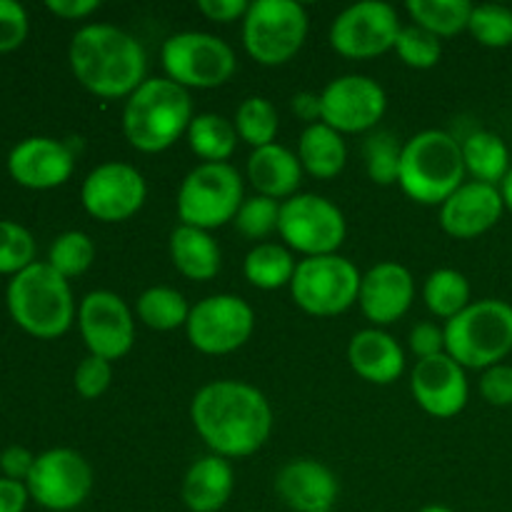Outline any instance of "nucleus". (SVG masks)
<instances>
[{"mask_svg": "<svg viewBox=\"0 0 512 512\" xmlns=\"http://www.w3.org/2000/svg\"><path fill=\"white\" fill-rule=\"evenodd\" d=\"M278 233L285 245L305 258L335 255L348 235L343 210L323 195L298 193L280 203Z\"/></svg>", "mask_w": 512, "mask_h": 512, "instance_id": "obj_11", "label": "nucleus"}, {"mask_svg": "<svg viewBox=\"0 0 512 512\" xmlns=\"http://www.w3.org/2000/svg\"><path fill=\"white\" fill-rule=\"evenodd\" d=\"M188 145L205 163H228L238 145V130L223 115L200 113L188 128Z\"/></svg>", "mask_w": 512, "mask_h": 512, "instance_id": "obj_30", "label": "nucleus"}, {"mask_svg": "<svg viewBox=\"0 0 512 512\" xmlns=\"http://www.w3.org/2000/svg\"><path fill=\"white\" fill-rule=\"evenodd\" d=\"M415 300V280L398 263H378L363 275L358 303L375 325H390L403 318Z\"/></svg>", "mask_w": 512, "mask_h": 512, "instance_id": "obj_21", "label": "nucleus"}, {"mask_svg": "<svg viewBox=\"0 0 512 512\" xmlns=\"http://www.w3.org/2000/svg\"><path fill=\"white\" fill-rule=\"evenodd\" d=\"M190 420L213 455L248 458L268 443L273 410L258 388L240 380L203 385L190 403Z\"/></svg>", "mask_w": 512, "mask_h": 512, "instance_id": "obj_1", "label": "nucleus"}, {"mask_svg": "<svg viewBox=\"0 0 512 512\" xmlns=\"http://www.w3.org/2000/svg\"><path fill=\"white\" fill-rule=\"evenodd\" d=\"M235 488L233 468L220 455L195 460L183 478V503L190 512H218L225 508Z\"/></svg>", "mask_w": 512, "mask_h": 512, "instance_id": "obj_25", "label": "nucleus"}, {"mask_svg": "<svg viewBox=\"0 0 512 512\" xmlns=\"http://www.w3.org/2000/svg\"><path fill=\"white\" fill-rule=\"evenodd\" d=\"M280 500L295 512H330L338 500V478L333 470L310 458L290 460L275 478Z\"/></svg>", "mask_w": 512, "mask_h": 512, "instance_id": "obj_22", "label": "nucleus"}, {"mask_svg": "<svg viewBox=\"0 0 512 512\" xmlns=\"http://www.w3.org/2000/svg\"><path fill=\"white\" fill-rule=\"evenodd\" d=\"M293 113L308 125L323 123V113H320V95L315 93H298L293 95Z\"/></svg>", "mask_w": 512, "mask_h": 512, "instance_id": "obj_49", "label": "nucleus"}, {"mask_svg": "<svg viewBox=\"0 0 512 512\" xmlns=\"http://www.w3.org/2000/svg\"><path fill=\"white\" fill-rule=\"evenodd\" d=\"M35 465V458L30 450L20 448V445H13V448L3 450V455H0V468H3L5 478L10 480H28L30 470H33Z\"/></svg>", "mask_w": 512, "mask_h": 512, "instance_id": "obj_46", "label": "nucleus"}, {"mask_svg": "<svg viewBox=\"0 0 512 512\" xmlns=\"http://www.w3.org/2000/svg\"><path fill=\"white\" fill-rule=\"evenodd\" d=\"M403 30L398 10L380 0H365L345 8L330 28V45L353 60L378 58L395 48Z\"/></svg>", "mask_w": 512, "mask_h": 512, "instance_id": "obj_13", "label": "nucleus"}, {"mask_svg": "<svg viewBox=\"0 0 512 512\" xmlns=\"http://www.w3.org/2000/svg\"><path fill=\"white\" fill-rule=\"evenodd\" d=\"M235 130L238 138L253 145V150L273 145L275 135H278V110L270 100L253 95V98L243 100L235 113Z\"/></svg>", "mask_w": 512, "mask_h": 512, "instance_id": "obj_34", "label": "nucleus"}, {"mask_svg": "<svg viewBox=\"0 0 512 512\" xmlns=\"http://www.w3.org/2000/svg\"><path fill=\"white\" fill-rule=\"evenodd\" d=\"M363 275L343 255H320L298 263L290 293L300 310L315 318H333L358 303Z\"/></svg>", "mask_w": 512, "mask_h": 512, "instance_id": "obj_10", "label": "nucleus"}, {"mask_svg": "<svg viewBox=\"0 0 512 512\" xmlns=\"http://www.w3.org/2000/svg\"><path fill=\"white\" fill-rule=\"evenodd\" d=\"M423 300L435 318H443L448 323V320H453L455 315H460L470 305L468 278L453 268L435 270L425 280Z\"/></svg>", "mask_w": 512, "mask_h": 512, "instance_id": "obj_32", "label": "nucleus"}, {"mask_svg": "<svg viewBox=\"0 0 512 512\" xmlns=\"http://www.w3.org/2000/svg\"><path fill=\"white\" fill-rule=\"evenodd\" d=\"M255 328V313L238 295H210L190 308V345L205 355H228L243 348Z\"/></svg>", "mask_w": 512, "mask_h": 512, "instance_id": "obj_12", "label": "nucleus"}, {"mask_svg": "<svg viewBox=\"0 0 512 512\" xmlns=\"http://www.w3.org/2000/svg\"><path fill=\"white\" fill-rule=\"evenodd\" d=\"M5 298L15 323L35 338H60L73 325L75 303L68 280L48 263H33L13 275Z\"/></svg>", "mask_w": 512, "mask_h": 512, "instance_id": "obj_5", "label": "nucleus"}, {"mask_svg": "<svg viewBox=\"0 0 512 512\" xmlns=\"http://www.w3.org/2000/svg\"><path fill=\"white\" fill-rule=\"evenodd\" d=\"M465 173L473 175L475 183L495 185L498 188L510 173V153L503 138L490 130H478L463 140Z\"/></svg>", "mask_w": 512, "mask_h": 512, "instance_id": "obj_28", "label": "nucleus"}, {"mask_svg": "<svg viewBox=\"0 0 512 512\" xmlns=\"http://www.w3.org/2000/svg\"><path fill=\"white\" fill-rule=\"evenodd\" d=\"M35 240L23 225L0 220V273L18 275L35 263Z\"/></svg>", "mask_w": 512, "mask_h": 512, "instance_id": "obj_40", "label": "nucleus"}, {"mask_svg": "<svg viewBox=\"0 0 512 512\" xmlns=\"http://www.w3.org/2000/svg\"><path fill=\"white\" fill-rule=\"evenodd\" d=\"M388 108L385 90L368 75H340L320 93L323 123L343 133H365L375 128Z\"/></svg>", "mask_w": 512, "mask_h": 512, "instance_id": "obj_15", "label": "nucleus"}, {"mask_svg": "<svg viewBox=\"0 0 512 512\" xmlns=\"http://www.w3.org/2000/svg\"><path fill=\"white\" fill-rule=\"evenodd\" d=\"M25 485L30 498L38 505L55 512H68L88 500L93 490V468L75 450L53 448L35 458Z\"/></svg>", "mask_w": 512, "mask_h": 512, "instance_id": "obj_14", "label": "nucleus"}, {"mask_svg": "<svg viewBox=\"0 0 512 512\" xmlns=\"http://www.w3.org/2000/svg\"><path fill=\"white\" fill-rule=\"evenodd\" d=\"M75 155L65 143L55 138L20 140L8 155V170L20 185L33 190L58 188L73 175Z\"/></svg>", "mask_w": 512, "mask_h": 512, "instance_id": "obj_19", "label": "nucleus"}, {"mask_svg": "<svg viewBox=\"0 0 512 512\" xmlns=\"http://www.w3.org/2000/svg\"><path fill=\"white\" fill-rule=\"evenodd\" d=\"M28 498V485L20 480L0 478V512H23Z\"/></svg>", "mask_w": 512, "mask_h": 512, "instance_id": "obj_47", "label": "nucleus"}, {"mask_svg": "<svg viewBox=\"0 0 512 512\" xmlns=\"http://www.w3.org/2000/svg\"><path fill=\"white\" fill-rule=\"evenodd\" d=\"M400 60L410 68L428 70L435 68L440 63V55H443V45H440L438 35L428 33L420 25H405L398 35V43H395Z\"/></svg>", "mask_w": 512, "mask_h": 512, "instance_id": "obj_39", "label": "nucleus"}, {"mask_svg": "<svg viewBox=\"0 0 512 512\" xmlns=\"http://www.w3.org/2000/svg\"><path fill=\"white\" fill-rule=\"evenodd\" d=\"M298 160L313 178H338L348 163V148H345L343 135L325 123L308 125L298 140Z\"/></svg>", "mask_w": 512, "mask_h": 512, "instance_id": "obj_27", "label": "nucleus"}, {"mask_svg": "<svg viewBox=\"0 0 512 512\" xmlns=\"http://www.w3.org/2000/svg\"><path fill=\"white\" fill-rule=\"evenodd\" d=\"M170 258L188 280H213L220 273V248L208 230L178 225L170 233Z\"/></svg>", "mask_w": 512, "mask_h": 512, "instance_id": "obj_26", "label": "nucleus"}, {"mask_svg": "<svg viewBox=\"0 0 512 512\" xmlns=\"http://www.w3.org/2000/svg\"><path fill=\"white\" fill-rule=\"evenodd\" d=\"M138 318L140 323L148 325L150 330H158V333L183 328L190 318L188 300L173 288H163V285L148 288L138 298Z\"/></svg>", "mask_w": 512, "mask_h": 512, "instance_id": "obj_33", "label": "nucleus"}, {"mask_svg": "<svg viewBox=\"0 0 512 512\" xmlns=\"http://www.w3.org/2000/svg\"><path fill=\"white\" fill-rule=\"evenodd\" d=\"M28 38V13L15 0H0V53L18 48Z\"/></svg>", "mask_w": 512, "mask_h": 512, "instance_id": "obj_42", "label": "nucleus"}, {"mask_svg": "<svg viewBox=\"0 0 512 512\" xmlns=\"http://www.w3.org/2000/svg\"><path fill=\"white\" fill-rule=\"evenodd\" d=\"M350 368L373 385H390L403 375L405 353L393 335L380 328L360 330L348 345Z\"/></svg>", "mask_w": 512, "mask_h": 512, "instance_id": "obj_23", "label": "nucleus"}, {"mask_svg": "<svg viewBox=\"0 0 512 512\" xmlns=\"http://www.w3.org/2000/svg\"><path fill=\"white\" fill-rule=\"evenodd\" d=\"M468 30L485 48H508L512 45V10L505 5H475Z\"/></svg>", "mask_w": 512, "mask_h": 512, "instance_id": "obj_37", "label": "nucleus"}, {"mask_svg": "<svg viewBox=\"0 0 512 512\" xmlns=\"http://www.w3.org/2000/svg\"><path fill=\"white\" fill-rule=\"evenodd\" d=\"M280 220V203L265 195H255L240 205L238 215H235V228L243 238L248 240H265L278 230Z\"/></svg>", "mask_w": 512, "mask_h": 512, "instance_id": "obj_38", "label": "nucleus"}, {"mask_svg": "<svg viewBox=\"0 0 512 512\" xmlns=\"http://www.w3.org/2000/svg\"><path fill=\"white\" fill-rule=\"evenodd\" d=\"M148 198V185L138 168L128 163H103L90 170L80 188L83 208L100 223L130 220Z\"/></svg>", "mask_w": 512, "mask_h": 512, "instance_id": "obj_16", "label": "nucleus"}, {"mask_svg": "<svg viewBox=\"0 0 512 512\" xmlns=\"http://www.w3.org/2000/svg\"><path fill=\"white\" fill-rule=\"evenodd\" d=\"M480 395L488 400L490 405H512V365H493L480 378Z\"/></svg>", "mask_w": 512, "mask_h": 512, "instance_id": "obj_43", "label": "nucleus"}, {"mask_svg": "<svg viewBox=\"0 0 512 512\" xmlns=\"http://www.w3.org/2000/svg\"><path fill=\"white\" fill-rule=\"evenodd\" d=\"M308 38V13L295 0H255L243 18V45L260 65H283Z\"/></svg>", "mask_w": 512, "mask_h": 512, "instance_id": "obj_8", "label": "nucleus"}, {"mask_svg": "<svg viewBox=\"0 0 512 512\" xmlns=\"http://www.w3.org/2000/svg\"><path fill=\"white\" fill-rule=\"evenodd\" d=\"M78 325L90 355L120 360L135 343V320L120 295L110 290H93L80 300Z\"/></svg>", "mask_w": 512, "mask_h": 512, "instance_id": "obj_17", "label": "nucleus"}, {"mask_svg": "<svg viewBox=\"0 0 512 512\" xmlns=\"http://www.w3.org/2000/svg\"><path fill=\"white\" fill-rule=\"evenodd\" d=\"M250 3L245 0H198V10L213 23H233L248 15Z\"/></svg>", "mask_w": 512, "mask_h": 512, "instance_id": "obj_45", "label": "nucleus"}, {"mask_svg": "<svg viewBox=\"0 0 512 512\" xmlns=\"http://www.w3.org/2000/svg\"><path fill=\"white\" fill-rule=\"evenodd\" d=\"M68 58L78 83L105 100L130 98L148 80L145 48L115 25L80 28L70 40Z\"/></svg>", "mask_w": 512, "mask_h": 512, "instance_id": "obj_2", "label": "nucleus"}, {"mask_svg": "<svg viewBox=\"0 0 512 512\" xmlns=\"http://www.w3.org/2000/svg\"><path fill=\"white\" fill-rule=\"evenodd\" d=\"M410 390L420 408L440 420L455 418L468 405L470 385L465 368L448 353L418 360L410 378Z\"/></svg>", "mask_w": 512, "mask_h": 512, "instance_id": "obj_18", "label": "nucleus"}, {"mask_svg": "<svg viewBox=\"0 0 512 512\" xmlns=\"http://www.w3.org/2000/svg\"><path fill=\"white\" fill-rule=\"evenodd\" d=\"M400 160H403V148H400L393 133L378 130V133H373L365 140V168H368V175L373 183H398Z\"/></svg>", "mask_w": 512, "mask_h": 512, "instance_id": "obj_36", "label": "nucleus"}, {"mask_svg": "<svg viewBox=\"0 0 512 512\" xmlns=\"http://www.w3.org/2000/svg\"><path fill=\"white\" fill-rule=\"evenodd\" d=\"M110 380H113V365H110V360L98 358V355H88L75 368V390L85 400L100 398L110 388Z\"/></svg>", "mask_w": 512, "mask_h": 512, "instance_id": "obj_41", "label": "nucleus"}, {"mask_svg": "<svg viewBox=\"0 0 512 512\" xmlns=\"http://www.w3.org/2000/svg\"><path fill=\"white\" fill-rule=\"evenodd\" d=\"M248 178L258 195L285 203L298 195L300 183H303V165L293 150L273 143L250 153Z\"/></svg>", "mask_w": 512, "mask_h": 512, "instance_id": "obj_24", "label": "nucleus"}, {"mask_svg": "<svg viewBox=\"0 0 512 512\" xmlns=\"http://www.w3.org/2000/svg\"><path fill=\"white\" fill-rule=\"evenodd\" d=\"M243 198V178L230 163H200L185 175L178 190L180 225L213 230L238 215Z\"/></svg>", "mask_w": 512, "mask_h": 512, "instance_id": "obj_7", "label": "nucleus"}, {"mask_svg": "<svg viewBox=\"0 0 512 512\" xmlns=\"http://www.w3.org/2000/svg\"><path fill=\"white\" fill-rule=\"evenodd\" d=\"M295 263L293 253L278 243H258L248 255H245L243 273L250 285L260 290H278L293 283Z\"/></svg>", "mask_w": 512, "mask_h": 512, "instance_id": "obj_29", "label": "nucleus"}, {"mask_svg": "<svg viewBox=\"0 0 512 512\" xmlns=\"http://www.w3.org/2000/svg\"><path fill=\"white\" fill-rule=\"evenodd\" d=\"M503 195L495 185L463 183L443 205H440V225L448 235L458 240L478 238L498 225L503 215Z\"/></svg>", "mask_w": 512, "mask_h": 512, "instance_id": "obj_20", "label": "nucleus"}, {"mask_svg": "<svg viewBox=\"0 0 512 512\" xmlns=\"http://www.w3.org/2000/svg\"><path fill=\"white\" fill-rule=\"evenodd\" d=\"M193 118V100L183 85L148 78L125 103L123 133L140 153H163L188 135Z\"/></svg>", "mask_w": 512, "mask_h": 512, "instance_id": "obj_3", "label": "nucleus"}, {"mask_svg": "<svg viewBox=\"0 0 512 512\" xmlns=\"http://www.w3.org/2000/svg\"><path fill=\"white\" fill-rule=\"evenodd\" d=\"M475 5L470 0H410L408 13L413 25H420L438 38L463 33L470 25Z\"/></svg>", "mask_w": 512, "mask_h": 512, "instance_id": "obj_31", "label": "nucleus"}, {"mask_svg": "<svg viewBox=\"0 0 512 512\" xmlns=\"http://www.w3.org/2000/svg\"><path fill=\"white\" fill-rule=\"evenodd\" d=\"M463 145L445 130H423L403 145L400 188L423 205H443L463 185Z\"/></svg>", "mask_w": 512, "mask_h": 512, "instance_id": "obj_4", "label": "nucleus"}, {"mask_svg": "<svg viewBox=\"0 0 512 512\" xmlns=\"http://www.w3.org/2000/svg\"><path fill=\"white\" fill-rule=\"evenodd\" d=\"M500 195H503L505 208H508L510 213H512V168H510V173L505 175L503 183H500Z\"/></svg>", "mask_w": 512, "mask_h": 512, "instance_id": "obj_50", "label": "nucleus"}, {"mask_svg": "<svg viewBox=\"0 0 512 512\" xmlns=\"http://www.w3.org/2000/svg\"><path fill=\"white\" fill-rule=\"evenodd\" d=\"M420 512H455V510L443 508V505H428V508H423Z\"/></svg>", "mask_w": 512, "mask_h": 512, "instance_id": "obj_51", "label": "nucleus"}, {"mask_svg": "<svg viewBox=\"0 0 512 512\" xmlns=\"http://www.w3.org/2000/svg\"><path fill=\"white\" fill-rule=\"evenodd\" d=\"M48 10L55 13L58 18L65 20H80V18H88L90 13L100 8L98 0H48Z\"/></svg>", "mask_w": 512, "mask_h": 512, "instance_id": "obj_48", "label": "nucleus"}, {"mask_svg": "<svg viewBox=\"0 0 512 512\" xmlns=\"http://www.w3.org/2000/svg\"><path fill=\"white\" fill-rule=\"evenodd\" d=\"M95 260V245L80 230H68V233L58 235L50 245L48 253V265L53 270H58L65 280L75 278V275H83L85 270L93 265Z\"/></svg>", "mask_w": 512, "mask_h": 512, "instance_id": "obj_35", "label": "nucleus"}, {"mask_svg": "<svg viewBox=\"0 0 512 512\" xmlns=\"http://www.w3.org/2000/svg\"><path fill=\"white\" fill-rule=\"evenodd\" d=\"M165 78L173 83L198 90L218 88L228 83L235 73L233 48L223 38L200 30H185V33L170 35L160 50Z\"/></svg>", "mask_w": 512, "mask_h": 512, "instance_id": "obj_9", "label": "nucleus"}, {"mask_svg": "<svg viewBox=\"0 0 512 512\" xmlns=\"http://www.w3.org/2000/svg\"><path fill=\"white\" fill-rule=\"evenodd\" d=\"M410 350L418 355L420 360L435 358V355L445 353V330L433 323L415 325L410 333Z\"/></svg>", "mask_w": 512, "mask_h": 512, "instance_id": "obj_44", "label": "nucleus"}, {"mask_svg": "<svg viewBox=\"0 0 512 512\" xmlns=\"http://www.w3.org/2000/svg\"><path fill=\"white\" fill-rule=\"evenodd\" d=\"M445 353L463 368L488 370L512 353V305L478 300L445 323Z\"/></svg>", "mask_w": 512, "mask_h": 512, "instance_id": "obj_6", "label": "nucleus"}]
</instances>
